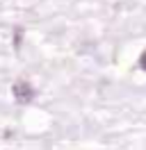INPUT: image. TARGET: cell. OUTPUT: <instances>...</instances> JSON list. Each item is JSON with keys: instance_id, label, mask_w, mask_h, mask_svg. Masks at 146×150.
Listing matches in <instances>:
<instances>
[{"instance_id": "cell-1", "label": "cell", "mask_w": 146, "mask_h": 150, "mask_svg": "<svg viewBox=\"0 0 146 150\" xmlns=\"http://www.w3.org/2000/svg\"><path fill=\"white\" fill-rule=\"evenodd\" d=\"M11 91H14V98H16L18 103H23V105L30 103V100L34 98V89L27 84V82H16Z\"/></svg>"}, {"instance_id": "cell-2", "label": "cell", "mask_w": 146, "mask_h": 150, "mask_svg": "<svg viewBox=\"0 0 146 150\" xmlns=\"http://www.w3.org/2000/svg\"><path fill=\"white\" fill-rule=\"evenodd\" d=\"M139 66H142V68L146 71V50L142 52V57H139Z\"/></svg>"}]
</instances>
